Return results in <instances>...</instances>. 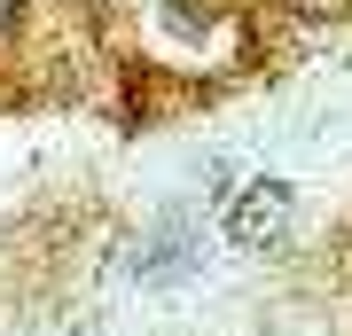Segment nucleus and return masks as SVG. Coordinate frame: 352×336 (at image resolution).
<instances>
[{
  "label": "nucleus",
  "mask_w": 352,
  "mask_h": 336,
  "mask_svg": "<svg viewBox=\"0 0 352 336\" xmlns=\"http://www.w3.org/2000/svg\"><path fill=\"white\" fill-rule=\"evenodd\" d=\"M282 227H289V188H282V180H251V188H243V203L227 212L235 250H266Z\"/></svg>",
  "instance_id": "obj_1"
},
{
  "label": "nucleus",
  "mask_w": 352,
  "mask_h": 336,
  "mask_svg": "<svg viewBox=\"0 0 352 336\" xmlns=\"http://www.w3.org/2000/svg\"><path fill=\"white\" fill-rule=\"evenodd\" d=\"M180 266H188V243H180V235H164V243H157V258H141V274H149V282H173Z\"/></svg>",
  "instance_id": "obj_2"
},
{
  "label": "nucleus",
  "mask_w": 352,
  "mask_h": 336,
  "mask_svg": "<svg viewBox=\"0 0 352 336\" xmlns=\"http://www.w3.org/2000/svg\"><path fill=\"white\" fill-rule=\"evenodd\" d=\"M289 8H298V16H344L352 0H289Z\"/></svg>",
  "instance_id": "obj_3"
},
{
  "label": "nucleus",
  "mask_w": 352,
  "mask_h": 336,
  "mask_svg": "<svg viewBox=\"0 0 352 336\" xmlns=\"http://www.w3.org/2000/svg\"><path fill=\"white\" fill-rule=\"evenodd\" d=\"M8 16H16V0H0V24H8Z\"/></svg>",
  "instance_id": "obj_4"
}]
</instances>
